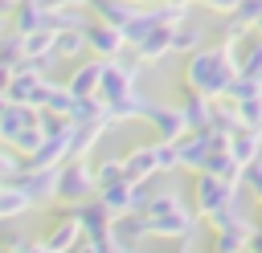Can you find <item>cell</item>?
Wrapping results in <instances>:
<instances>
[{"label":"cell","mask_w":262,"mask_h":253,"mask_svg":"<svg viewBox=\"0 0 262 253\" xmlns=\"http://www.w3.org/2000/svg\"><path fill=\"white\" fill-rule=\"evenodd\" d=\"M29 208H33V200H29L16 184L0 188V220H4V216H20V212H29Z\"/></svg>","instance_id":"ac0fdd59"},{"label":"cell","mask_w":262,"mask_h":253,"mask_svg":"<svg viewBox=\"0 0 262 253\" xmlns=\"http://www.w3.org/2000/svg\"><path fill=\"white\" fill-rule=\"evenodd\" d=\"M78 241H82V224H78V216H66V220H57V224L45 233V245H49L53 253H70Z\"/></svg>","instance_id":"7c38bea8"},{"label":"cell","mask_w":262,"mask_h":253,"mask_svg":"<svg viewBox=\"0 0 262 253\" xmlns=\"http://www.w3.org/2000/svg\"><path fill=\"white\" fill-rule=\"evenodd\" d=\"M90 4H94V12L102 16V24H115V29H127L131 16H135L131 0H90Z\"/></svg>","instance_id":"2e32d148"},{"label":"cell","mask_w":262,"mask_h":253,"mask_svg":"<svg viewBox=\"0 0 262 253\" xmlns=\"http://www.w3.org/2000/svg\"><path fill=\"white\" fill-rule=\"evenodd\" d=\"M135 49H139V57H143V61H160V57L172 49V29H168V24H156V29H151Z\"/></svg>","instance_id":"9a60e30c"},{"label":"cell","mask_w":262,"mask_h":253,"mask_svg":"<svg viewBox=\"0 0 262 253\" xmlns=\"http://www.w3.org/2000/svg\"><path fill=\"white\" fill-rule=\"evenodd\" d=\"M12 167H16V163H12L8 155H0V180H12Z\"/></svg>","instance_id":"cb8c5ba5"},{"label":"cell","mask_w":262,"mask_h":253,"mask_svg":"<svg viewBox=\"0 0 262 253\" xmlns=\"http://www.w3.org/2000/svg\"><path fill=\"white\" fill-rule=\"evenodd\" d=\"M242 241H246V229H217L213 253H242Z\"/></svg>","instance_id":"ffe728a7"},{"label":"cell","mask_w":262,"mask_h":253,"mask_svg":"<svg viewBox=\"0 0 262 253\" xmlns=\"http://www.w3.org/2000/svg\"><path fill=\"white\" fill-rule=\"evenodd\" d=\"M258 94H262V78H258Z\"/></svg>","instance_id":"484cf974"},{"label":"cell","mask_w":262,"mask_h":253,"mask_svg":"<svg viewBox=\"0 0 262 253\" xmlns=\"http://www.w3.org/2000/svg\"><path fill=\"white\" fill-rule=\"evenodd\" d=\"M74 216H78L86 241H106V237H111V220H115V212H111L102 200H98V204H74Z\"/></svg>","instance_id":"52a82bcc"},{"label":"cell","mask_w":262,"mask_h":253,"mask_svg":"<svg viewBox=\"0 0 262 253\" xmlns=\"http://www.w3.org/2000/svg\"><path fill=\"white\" fill-rule=\"evenodd\" d=\"M131 4H135V0H131Z\"/></svg>","instance_id":"83f0119b"},{"label":"cell","mask_w":262,"mask_h":253,"mask_svg":"<svg viewBox=\"0 0 262 253\" xmlns=\"http://www.w3.org/2000/svg\"><path fill=\"white\" fill-rule=\"evenodd\" d=\"M53 29H33V33H25L20 41H25V57H41V53H49L53 49Z\"/></svg>","instance_id":"d6986e66"},{"label":"cell","mask_w":262,"mask_h":253,"mask_svg":"<svg viewBox=\"0 0 262 253\" xmlns=\"http://www.w3.org/2000/svg\"><path fill=\"white\" fill-rule=\"evenodd\" d=\"M135 69L139 65H102V82H98V98L102 102H119L127 94H135Z\"/></svg>","instance_id":"8992f818"},{"label":"cell","mask_w":262,"mask_h":253,"mask_svg":"<svg viewBox=\"0 0 262 253\" xmlns=\"http://www.w3.org/2000/svg\"><path fill=\"white\" fill-rule=\"evenodd\" d=\"M123 41H127V37H123V29H115V24H102V20H98V24H86V45L98 49L102 57H115V53L123 49Z\"/></svg>","instance_id":"9c48e42d"},{"label":"cell","mask_w":262,"mask_h":253,"mask_svg":"<svg viewBox=\"0 0 262 253\" xmlns=\"http://www.w3.org/2000/svg\"><path fill=\"white\" fill-rule=\"evenodd\" d=\"M8 8H12V0H0V16H4V12H8Z\"/></svg>","instance_id":"d4e9b609"},{"label":"cell","mask_w":262,"mask_h":253,"mask_svg":"<svg viewBox=\"0 0 262 253\" xmlns=\"http://www.w3.org/2000/svg\"><path fill=\"white\" fill-rule=\"evenodd\" d=\"M258 33H262V20H258Z\"/></svg>","instance_id":"4316f807"},{"label":"cell","mask_w":262,"mask_h":253,"mask_svg":"<svg viewBox=\"0 0 262 253\" xmlns=\"http://www.w3.org/2000/svg\"><path fill=\"white\" fill-rule=\"evenodd\" d=\"M143 118L160 131V139H168V143H176L184 131H188V122H184V114H180V106H151L147 102V110H143Z\"/></svg>","instance_id":"ba28073f"},{"label":"cell","mask_w":262,"mask_h":253,"mask_svg":"<svg viewBox=\"0 0 262 253\" xmlns=\"http://www.w3.org/2000/svg\"><path fill=\"white\" fill-rule=\"evenodd\" d=\"M180 114H184V122H188L192 131H205V127H213V106H209V98H205V94H196V90H188V94H184V102H180Z\"/></svg>","instance_id":"8fae6325"},{"label":"cell","mask_w":262,"mask_h":253,"mask_svg":"<svg viewBox=\"0 0 262 253\" xmlns=\"http://www.w3.org/2000/svg\"><path fill=\"white\" fill-rule=\"evenodd\" d=\"M233 184H237V180H225V175L201 171V180H196V212L213 216L217 208H225V204L233 200Z\"/></svg>","instance_id":"277c9868"},{"label":"cell","mask_w":262,"mask_h":253,"mask_svg":"<svg viewBox=\"0 0 262 253\" xmlns=\"http://www.w3.org/2000/svg\"><path fill=\"white\" fill-rule=\"evenodd\" d=\"M229 57H233L229 49H196V53L188 57V65H184L188 90H196V94H205V98H221V94L229 90L233 73H237V65H233Z\"/></svg>","instance_id":"6da1fadb"},{"label":"cell","mask_w":262,"mask_h":253,"mask_svg":"<svg viewBox=\"0 0 262 253\" xmlns=\"http://www.w3.org/2000/svg\"><path fill=\"white\" fill-rule=\"evenodd\" d=\"M196 4H209V8H221V12H233L237 0H196Z\"/></svg>","instance_id":"603a6c76"},{"label":"cell","mask_w":262,"mask_h":253,"mask_svg":"<svg viewBox=\"0 0 262 253\" xmlns=\"http://www.w3.org/2000/svg\"><path fill=\"white\" fill-rule=\"evenodd\" d=\"M94 192H98V180H94V171H90L82 159H74L70 167H57V200L82 204V200L94 196Z\"/></svg>","instance_id":"3957f363"},{"label":"cell","mask_w":262,"mask_h":253,"mask_svg":"<svg viewBox=\"0 0 262 253\" xmlns=\"http://www.w3.org/2000/svg\"><path fill=\"white\" fill-rule=\"evenodd\" d=\"M123 167H127V175L139 184V180H147L151 171H160V159H156V143L151 147H135L127 159H123Z\"/></svg>","instance_id":"5bb4252c"},{"label":"cell","mask_w":262,"mask_h":253,"mask_svg":"<svg viewBox=\"0 0 262 253\" xmlns=\"http://www.w3.org/2000/svg\"><path fill=\"white\" fill-rule=\"evenodd\" d=\"M12 184L37 204V200H49L57 196V167H29V171H16Z\"/></svg>","instance_id":"5b68a950"},{"label":"cell","mask_w":262,"mask_h":253,"mask_svg":"<svg viewBox=\"0 0 262 253\" xmlns=\"http://www.w3.org/2000/svg\"><path fill=\"white\" fill-rule=\"evenodd\" d=\"M139 212L147 216V233H151V237H188V229H192V212H188L172 192L147 200Z\"/></svg>","instance_id":"7a4b0ae2"},{"label":"cell","mask_w":262,"mask_h":253,"mask_svg":"<svg viewBox=\"0 0 262 253\" xmlns=\"http://www.w3.org/2000/svg\"><path fill=\"white\" fill-rule=\"evenodd\" d=\"M258 139H262V131H254V127H237L229 135V155H233L237 167H246V163L258 159Z\"/></svg>","instance_id":"30bf717a"},{"label":"cell","mask_w":262,"mask_h":253,"mask_svg":"<svg viewBox=\"0 0 262 253\" xmlns=\"http://www.w3.org/2000/svg\"><path fill=\"white\" fill-rule=\"evenodd\" d=\"M98 82H102V61H90V65H82V69H74L70 73V94L74 98H90V94H98Z\"/></svg>","instance_id":"4fadbf2b"},{"label":"cell","mask_w":262,"mask_h":253,"mask_svg":"<svg viewBox=\"0 0 262 253\" xmlns=\"http://www.w3.org/2000/svg\"><path fill=\"white\" fill-rule=\"evenodd\" d=\"M86 49V24L82 29H57V37H53V53H61V57H78Z\"/></svg>","instance_id":"e0dca14e"},{"label":"cell","mask_w":262,"mask_h":253,"mask_svg":"<svg viewBox=\"0 0 262 253\" xmlns=\"http://www.w3.org/2000/svg\"><path fill=\"white\" fill-rule=\"evenodd\" d=\"M242 175H246V188H250L254 196H262V159L246 163V167H242Z\"/></svg>","instance_id":"7402d4cb"},{"label":"cell","mask_w":262,"mask_h":253,"mask_svg":"<svg viewBox=\"0 0 262 253\" xmlns=\"http://www.w3.org/2000/svg\"><path fill=\"white\" fill-rule=\"evenodd\" d=\"M196 45H201V29H192V24L188 29H172V49L176 53H192Z\"/></svg>","instance_id":"44dd1931"}]
</instances>
